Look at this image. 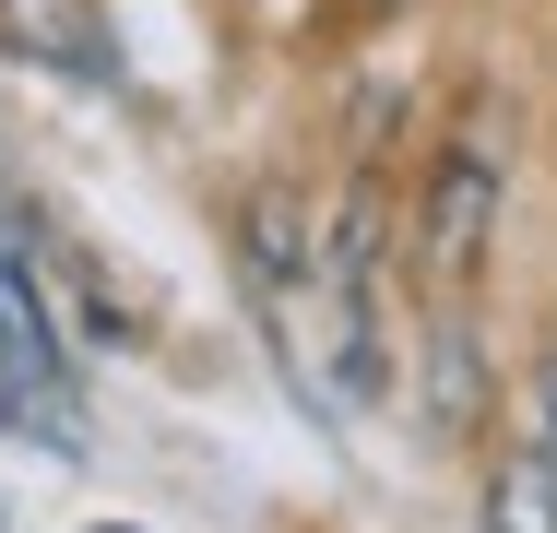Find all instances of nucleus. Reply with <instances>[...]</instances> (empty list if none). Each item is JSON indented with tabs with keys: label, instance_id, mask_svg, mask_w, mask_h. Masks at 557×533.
I'll list each match as a JSON object with an SVG mask.
<instances>
[{
	"label": "nucleus",
	"instance_id": "nucleus-1",
	"mask_svg": "<svg viewBox=\"0 0 557 533\" xmlns=\"http://www.w3.org/2000/svg\"><path fill=\"white\" fill-rule=\"evenodd\" d=\"M0 404L36 426L48 450H84V416H72V356H60V309L24 261V237L0 225Z\"/></svg>",
	"mask_w": 557,
	"mask_h": 533
},
{
	"label": "nucleus",
	"instance_id": "nucleus-5",
	"mask_svg": "<svg viewBox=\"0 0 557 533\" xmlns=\"http://www.w3.org/2000/svg\"><path fill=\"white\" fill-rule=\"evenodd\" d=\"M474 404H486V356L462 320H440L428 332V426H474Z\"/></svg>",
	"mask_w": 557,
	"mask_h": 533
},
{
	"label": "nucleus",
	"instance_id": "nucleus-4",
	"mask_svg": "<svg viewBox=\"0 0 557 533\" xmlns=\"http://www.w3.org/2000/svg\"><path fill=\"white\" fill-rule=\"evenodd\" d=\"M486 533H557V450H546V438H522V450L498 462V486H486Z\"/></svg>",
	"mask_w": 557,
	"mask_h": 533
},
{
	"label": "nucleus",
	"instance_id": "nucleus-7",
	"mask_svg": "<svg viewBox=\"0 0 557 533\" xmlns=\"http://www.w3.org/2000/svg\"><path fill=\"white\" fill-rule=\"evenodd\" d=\"M96 533H131V522H96Z\"/></svg>",
	"mask_w": 557,
	"mask_h": 533
},
{
	"label": "nucleus",
	"instance_id": "nucleus-6",
	"mask_svg": "<svg viewBox=\"0 0 557 533\" xmlns=\"http://www.w3.org/2000/svg\"><path fill=\"white\" fill-rule=\"evenodd\" d=\"M534 438L557 450V356H546V392H534Z\"/></svg>",
	"mask_w": 557,
	"mask_h": 533
},
{
	"label": "nucleus",
	"instance_id": "nucleus-2",
	"mask_svg": "<svg viewBox=\"0 0 557 533\" xmlns=\"http://www.w3.org/2000/svg\"><path fill=\"white\" fill-rule=\"evenodd\" d=\"M486 213H498V154L486 142H450L440 154V190H428V273H474V249H486Z\"/></svg>",
	"mask_w": 557,
	"mask_h": 533
},
{
	"label": "nucleus",
	"instance_id": "nucleus-3",
	"mask_svg": "<svg viewBox=\"0 0 557 533\" xmlns=\"http://www.w3.org/2000/svg\"><path fill=\"white\" fill-rule=\"evenodd\" d=\"M0 48H24L36 72H84V84H108V72H119L84 0H0Z\"/></svg>",
	"mask_w": 557,
	"mask_h": 533
}]
</instances>
